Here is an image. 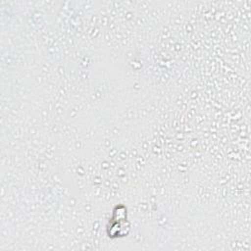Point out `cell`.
I'll return each instance as SVG.
<instances>
[{
    "label": "cell",
    "mask_w": 251,
    "mask_h": 251,
    "mask_svg": "<svg viewBox=\"0 0 251 251\" xmlns=\"http://www.w3.org/2000/svg\"><path fill=\"white\" fill-rule=\"evenodd\" d=\"M106 232L108 237L111 239L126 237L130 232V223L127 219L121 221L109 220Z\"/></svg>",
    "instance_id": "obj_1"
},
{
    "label": "cell",
    "mask_w": 251,
    "mask_h": 251,
    "mask_svg": "<svg viewBox=\"0 0 251 251\" xmlns=\"http://www.w3.org/2000/svg\"><path fill=\"white\" fill-rule=\"evenodd\" d=\"M127 219V209L125 205L120 204L117 205L112 212V216L109 220L111 221H121V220H126Z\"/></svg>",
    "instance_id": "obj_2"
}]
</instances>
